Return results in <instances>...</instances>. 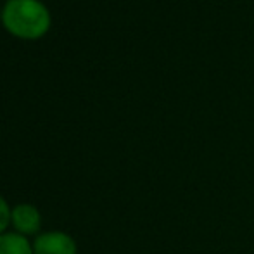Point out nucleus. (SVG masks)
I'll return each mask as SVG.
<instances>
[{
	"instance_id": "nucleus-1",
	"label": "nucleus",
	"mask_w": 254,
	"mask_h": 254,
	"mask_svg": "<svg viewBox=\"0 0 254 254\" xmlns=\"http://www.w3.org/2000/svg\"><path fill=\"white\" fill-rule=\"evenodd\" d=\"M3 26L19 38H40L51 26V14L38 0H9L2 10Z\"/></svg>"
},
{
	"instance_id": "nucleus-3",
	"label": "nucleus",
	"mask_w": 254,
	"mask_h": 254,
	"mask_svg": "<svg viewBox=\"0 0 254 254\" xmlns=\"http://www.w3.org/2000/svg\"><path fill=\"white\" fill-rule=\"evenodd\" d=\"M40 213L31 204H19L12 209V223L21 235H30L40 228Z\"/></svg>"
},
{
	"instance_id": "nucleus-5",
	"label": "nucleus",
	"mask_w": 254,
	"mask_h": 254,
	"mask_svg": "<svg viewBox=\"0 0 254 254\" xmlns=\"http://www.w3.org/2000/svg\"><path fill=\"white\" fill-rule=\"evenodd\" d=\"M10 220H12V211L9 209V206L3 201V197H0V234L5 230Z\"/></svg>"
},
{
	"instance_id": "nucleus-2",
	"label": "nucleus",
	"mask_w": 254,
	"mask_h": 254,
	"mask_svg": "<svg viewBox=\"0 0 254 254\" xmlns=\"http://www.w3.org/2000/svg\"><path fill=\"white\" fill-rule=\"evenodd\" d=\"M33 254H76V244L67 234L49 232L38 235L33 244Z\"/></svg>"
},
{
	"instance_id": "nucleus-4",
	"label": "nucleus",
	"mask_w": 254,
	"mask_h": 254,
	"mask_svg": "<svg viewBox=\"0 0 254 254\" xmlns=\"http://www.w3.org/2000/svg\"><path fill=\"white\" fill-rule=\"evenodd\" d=\"M0 254H33V248L21 234L0 235Z\"/></svg>"
}]
</instances>
